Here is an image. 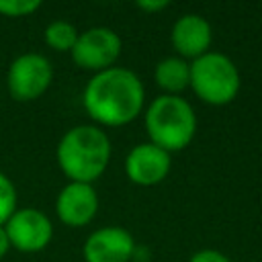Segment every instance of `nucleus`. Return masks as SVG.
I'll return each instance as SVG.
<instances>
[{
	"mask_svg": "<svg viewBox=\"0 0 262 262\" xmlns=\"http://www.w3.org/2000/svg\"><path fill=\"white\" fill-rule=\"evenodd\" d=\"M188 262H231L225 254H221L219 250H199L196 254H192V258Z\"/></svg>",
	"mask_w": 262,
	"mask_h": 262,
	"instance_id": "dca6fc26",
	"label": "nucleus"
},
{
	"mask_svg": "<svg viewBox=\"0 0 262 262\" xmlns=\"http://www.w3.org/2000/svg\"><path fill=\"white\" fill-rule=\"evenodd\" d=\"M8 248H10V242H8L6 229H4V225H0V258L8 252Z\"/></svg>",
	"mask_w": 262,
	"mask_h": 262,
	"instance_id": "a211bd4d",
	"label": "nucleus"
},
{
	"mask_svg": "<svg viewBox=\"0 0 262 262\" xmlns=\"http://www.w3.org/2000/svg\"><path fill=\"white\" fill-rule=\"evenodd\" d=\"M123 49L121 37L108 27H92L78 35L74 45L72 59L82 70H90L94 74L113 68Z\"/></svg>",
	"mask_w": 262,
	"mask_h": 262,
	"instance_id": "423d86ee",
	"label": "nucleus"
},
{
	"mask_svg": "<svg viewBox=\"0 0 262 262\" xmlns=\"http://www.w3.org/2000/svg\"><path fill=\"white\" fill-rule=\"evenodd\" d=\"M98 211V194L92 184L86 182H68L57 199H55V213L61 223L70 227H82L94 219Z\"/></svg>",
	"mask_w": 262,
	"mask_h": 262,
	"instance_id": "9d476101",
	"label": "nucleus"
},
{
	"mask_svg": "<svg viewBox=\"0 0 262 262\" xmlns=\"http://www.w3.org/2000/svg\"><path fill=\"white\" fill-rule=\"evenodd\" d=\"M55 156L70 182L92 184L108 166L111 139L96 125H76L61 135Z\"/></svg>",
	"mask_w": 262,
	"mask_h": 262,
	"instance_id": "f03ea898",
	"label": "nucleus"
},
{
	"mask_svg": "<svg viewBox=\"0 0 262 262\" xmlns=\"http://www.w3.org/2000/svg\"><path fill=\"white\" fill-rule=\"evenodd\" d=\"M135 252L133 235L117 225L92 231L82 248L84 262H129Z\"/></svg>",
	"mask_w": 262,
	"mask_h": 262,
	"instance_id": "1a4fd4ad",
	"label": "nucleus"
},
{
	"mask_svg": "<svg viewBox=\"0 0 262 262\" xmlns=\"http://www.w3.org/2000/svg\"><path fill=\"white\" fill-rule=\"evenodd\" d=\"M10 248L25 252V254H35L47 248V244L53 237V225L49 217L33 207L16 209L10 219L4 223Z\"/></svg>",
	"mask_w": 262,
	"mask_h": 262,
	"instance_id": "0eeeda50",
	"label": "nucleus"
},
{
	"mask_svg": "<svg viewBox=\"0 0 262 262\" xmlns=\"http://www.w3.org/2000/svg\"><path fill=\"white\" fill-rule=\"evenodd\" d=\"M78 35L76 27L68 20H51L45 27V43L55 51H72Z\"/></svg>",
	"mask_w": 262,
	"mask_h": 262,
	"instance_id": "ddd939ff",
	"label": "nucleus"
},
{
	"mask_svg": "<svg viewBox=\"0 0 262 262\" xmlns=\"http://www.w3.org/2000/svg\"><path fill=\"white\" fill-rule=\"evenodd\" d=\"M16 211V188L12 180L0 172V225H4Z\"/></svg>",
	"mask_w": 262,
	"mask_h": 262,
	"instance_id": "4468645a",
	"label": "nucleus"
},
{
	"mask_svg": "<svg viewBox=\"0 0 262 262\" xmlns=\"http://www.w3.org/2000/svg\"><path fill=\"white\" fill-rule=\"evenodd\" d=\"M143 100L145 90L137 74L119 66L94 74L82 94L86 113L106 127L131 123L141 113Z\"/></svg>",
	"mask_w": 262,
	"mask_h": 262,
	"instance_id": "f257e3e1",
	"label": "nucleus"
},
{
	"mask_svg": "<svg viewBox=\"0 0 262 262\" xmlns=\"http://www.w3.org/2000/svg\"><path fill=\"white\" fill-rule=\"evenodd\" d=\"M168 2L166 0H139L137 2V8L139 10H147V12H158L162 8H166Z\"/></svg>",
	"mask_w": 262,
	"mask_h": 262,
	"instance_id": "f3484780",
	"label": "nucleus"
},
{
	"mask_svg": "<svg viewBox=\"0 0 262 262\" xmlns=\"http://www.w3.org/2000/svg\"><path fill=\"white\" fill-rule=\"evenodd\" d=\"M213 33L211 25L201 14H182L170 33V41L182 59H196L209 51Z\"/></svg>",
	"mask_w": 262,
	"mask_h": 262,
	"instance_id": "9b49d317",
	"label": "nucleus"
},
{
	"mask_svg": "<svg viewBox=\"0 0 262 262\" xmlns=\"http://www.w3.org/2000/svg\"><path fill=\"white\" fill-rule=\"evenodd\" d=\"M145 131L154 145L168 154L180 151L196 133V115L182 96L162 94L145 111Z\"/></svg>",
	"mask_w": 262,
	"mask_h": 262,
	"instance_id": "7ed1b4c3",
	"label": "nucleus"
},
{
	"mask_svg": "<svg viewBox=\"0 0 262 262\" xmlns=\"http://www.w3.org/2000/svg\"><path fill=\"white\" fill-rule=\"evenodd\" d=\"M41 8L39 0H0V14L4 16H29Z\"/></svg>",
	"mask_w": 262,
	"mask_h": 262,
	"instance_id": "2eb2a0df",
	"label": "nucleus"
},
{
	"mask_svg": "<svg viewBox=\"0 0 262 262\" xmlns=\"http://www.w3.org/2000/svg\"><path fill=\"white\" fill-rule=\"evenodd\" d=\"M242 86L237 66L219 51H207L190 61V88L207 104H229Z\"/></svg>",
	"mask_w": 262,
	"mask_h": 262,
	"instance_id": "20e7f679",
	"label": "nucleus"
},
{
	"mask_svg": "<svg viewBox=\"0 0 262 262\" xmlns=\"http://www.w3.org/2000/svg\"><path fill=\"white\" fill-rule=\"evenodd\" d=\"M172 168L170 154L151 141L137 143L131 147L125 160V172L133 184L139 186H156L160 184Z\"/></svg>",
	"mask_w": 262,
	"mask_h": 262,
	"instance_id": "6e6552de",
	"label": "nucleus"
},
{
	"mask_svg": "<svg viewBox=\"0 0 262 262\" xmlns=\"http://www.w3.org/2000/svg\"><path fill=\"white\" fill-rule=\"evenodd\" d=\"M53 80L51 61L41 53H23L18 55L6 74L8 92L18 102H29L39 98Z\"/></svg>",
	"mask_w": 262,
	"mask_h": 262,
	"instance_id": "39448f33",
	"label": "nucleus"
},
{
	"mask_svg": "<svg viewBox=\"0 0 262 262\" xmlns=\"http://www.w3.org/2000/svg\"><path fill=\"white\" fill-rule=\"evenodd\" d=\"M154 78L158 86L166 90V94L178 96V92L190 86V63L178 55L164 57L158 61L154 70Z\"/></svg>",
	"mask_w": 262,
	"mask_h": 262,
	"instance_id": "f8f14e48",
	"label": "nucleus"
}]
</instances>
